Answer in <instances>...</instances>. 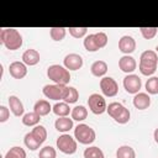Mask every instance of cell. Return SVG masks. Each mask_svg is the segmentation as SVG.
<instances>
[{"label":"cell","mask_w":158,"mask_h":158,"mask_svg":"<svg viewBox=\"0 0 158 158\" xmlns=\"http://www.w3.org/2000/svg\"><path fill=\"white\" fill-rule=\"evenodd\" d=\"M157 65H158V56L156 51L147 49L142 52L139 57V65H138V69L142 75H146V77L152 75L157 70Z\"/></svg>","instance_id":"6da1fadb"},{"label":"cell","mask_w":158,"mask_h":158,"mask_svg":"<svg viewBox=\"0 0 158 158\" xmlns=\"http://www.w3.org/2000/svg\"><path fill=\"white\" fill-rule=\"evenodd\" d=\"M0 43L10 51H16L22 46V36L16 28H0Z\"/></svg>","instance_id":"7a4b0ae2"},{"label":"cell","mask_w":158,"mask_h":158,"mask_svg":"<svg viewBox=\"0 0 158 158\" xmlns=\"http://www.w3.org/2000/svg\"><path fill=\"white\" fill-rule=\"evenodd\" d=\"M106 112L109 114V116L111 118H114L117 123L120 125H125L130 121V117H131V114H130V110L127 107H125L121 102H117V101H114V102H110L107 105V109H106Z\"/></svg>","instance_id":"3957f363"},{"label":"cell","mask_w":158,"mask_h":158,"mask_svg":"<svg viewBox=\"0 0 158 158\" xmlns=\"http://www.w3.org/2000/svg\"><path fill=\"white\" fill-rule=\"evenodd\" d=\"M47 77L54 81V84L67 85L70 81V73L69 70L60 64H52L47 68Z\"/></svg>","instance_id":"277c9868"},{"label":"cell","mask_w":158,"mask_h":158,"mask_svg":"<svg viewBox=\"0 0 158 158\" xmlns=\"http://www.w3.org/2000/svg\"><path fill=\"white\" fill-rule=\"evenodd\" d=\"M74 138L81 144H91L96 138V133L95 130L91 128L89 125L79 123L74 128Z\"/></svg>","instance_id":"5b68a950"},{"label":"cell","mask_w":158,"mask_h":158,"mask_svg":"<svg viewBox=\"0 0 158 158\" xmlns=\"http://www.w3.org/2000/svg\"><path fill=\"white\" fill-rule=\"evenodd\" d=\"M57 148L64 154H73L77 152L78 143L74 137L68 133H63L57 138Z\"/></svg>","instance_id":"8992f818"},{"label":"cell","mask_w":158,"mask_h":158,"mask_svg":"<svg viewBox=\"0 0 158 158\" xmlns=\"http://www.w3.org/2000/svg\"><path fill=\"white\" fill-rule=\"evenodd\" d=\"M67 88H68L67 85H60V84H47L43 86L42 93L47 99L56 100V101L57 100L63 101L65 93H67Z\"/></svg>","instance_id":"52a82bcc"},{"label":"cell","mask_w":158,"mask_h":158,"mask_svg":"<svg viewBox=\"0 0 158 158\" xmlns=\"http://www.w3.org/2000/svg\"><path fill=\"white\" fill-rule=\"evenodd\" d=\"M88 105H89L90 111L95 115H101L107 109V105H106V101H105L104 96L100 95V94H96V93L89 95Z\"/></svg>","instance_id":"ba28073f"},{"label":"cell","mask_w":158,"mask_h":158,"mask_svg":"<svg viewBox=\"0 0 158 158\" xmlns=\"http://www.w3.org/2000/svg\"><path fill=\"white\" fill-rule=\"evenodd\" d=\"M100 89L101 93L109 98H114L118 93V85L116 80L111 77H102L100 79Z\"/></svg>","instance_id":"9c48e42d"},{"label":"cell","mask_w":158,"mask_h":158,"mask_svg":"<svg viewBox=\"0 0 158 158\" xmlns=\"http://www.w3.org/2000/svg\"><path fill=\"white\" fill-rule=\"evenodd\" d=\"M123 88L128 93V94H137L139 93V89L142 88V81H141V78L136 74H127L125 78H123Z\"/></svg>","instance_id":"30bf717a"},{"label":"cell","mask_w":158,"mask_h":158,"mask_svg":"<svg viewBox=\"0 0 158 158\" xmlns=\"http://www.w3.org/2000/svg\"><path fill=\"white\" fill-rule=\"evenodd\" d=\"M83 58L78 53H69L63 59V64L68 70H79L83 67Z\"/></svg>","instance_id":"8fae6325"},{"label":"cell","mask_w":158,"mask_h":158,"mask_svg":"<svg viewBox=\"0 0 158 158\" xmlns=\"http://www.w3.org/2000/svg\"><path fill=\"white\" fill-rule=\"evenodd\" d=\"M9 72L10 75L15 79H22L27 75V65L23 62L20 60H15L12 63H10L9 65Z\"/></svg>","instance_id":"7c38bea8"},{"label":"cell","mask_w":158,"mask_h":158,"mask_svg":"<svg viewBox=\"0 0 158 158\" xmlns=\"http://www.w3.org/2000/svg\"><path fill=\"white\" fill-rule=\"evenodd\" d=\"M118 49L123 53L130 56V53H132L136 49V41L132 36L125 35L118 40Z\"/></svg>","instance_id":"4fadbf2b"},{"label":"cell","mask_w":158,"mask_h":158,"mask_svg":"<svg viewBox=\"0 0 158 158\" xmlns=\"http://www.w3.org/2000/svg\"><path fill=\"white\" fill-rule=\"evenodd\" d=\"M118 68L126 74H132V72L137 68V62L132 56L125 54L118 59Z\"/></svg>","instance_id":"5bb4252c"},{"label":"cell","mask_w":158,"mask_h":158,"mask_svg":"<svg viewBox=\"0 0 158 158\" xmlns=\"http://www.w3.org/2000/svg\"><path fill=\"white\" fill-rule=\"evenodd\" d=\"M133 106L138 110H146L151 105V98H149V94L147 93H137L135 96H133Z\"/></svg>","instance_id":"9a60e30c"},{"label":"cell","mask_w":158,"mask_h":158,"mask_svg":"<svg viewBox=\"0 0 158 158\" xmlns=\"http://www.w3.org/2000/svg\"><path fill=\"white\" fill-rule=\"evenodd\" d=\"M22 62L26 65H30V67L38 64V62H40V53H38V51H36L33 48L26 49L22 53Z\"/></svg>","instance_id":"2e32d148"},{"label":"cell","mask_w":158,"mask_h":158,"mask_svg":"<svg viewBox=\"0 0 158 158\" xmlns=\"http://www.w3.org/2000/svg\"><path fill=\"white\" fill-rule=\"evenodd\" d=\"M9 106H10V110L11 112L15 115V116H23V104L22 101L16 96V95H11L9 96Z\"/></svg>","instance_id":"e0dca14e"},{"label":"cell","mask_w":158,"mask_h":158,"mask_svg":"<svg viewBox=\"0 0 158 158\" xmlns=\"http://www.w3.org/2000/svg\"><path fill=\"white\" fill-rule=\"evenodd\" d=\"M54 127L58 132L62 133H67L68 131H70L73 128V118L65 116V117H58L54 122Z\"/></svg>","instance_id":"ac0fdd59"},{"label":"cell","mask_w":158,"mask_h":158,"mask_svg":"<svg viewBox=\"0 0 158 158\" xmlns=\"http://www.w3.org/2000/svg\"><path fill=\"white\" fill-rule=\"evenodd\" d=\"M52 107H53V106H51L49 101L42 99V100H37V101L35 102V105H33V111H35L36 114H38V115L42 117V116L48 115V114L52 111Z\"/></svg>","instance_id":"d6986e66"},{"label":"cell","mask_w":158,"mask_h":158,"mask_svg":"<svg viewBox=\"0 0 158 158\" xmlns=\"http://www.w3.org/2000/svg\"><path fill=\"white\" fill-rule=\"evenodd\" d=\"M90 72H91V74L94 77H98V78L104 77L106 74V72H107L106 62H104V60H95L91 64V67H90Z\"/></svg>","instance_id":"ffe728a7"},{"label":"cell","mask_w":158,"mask_h":158,"mask_svg":"<svg viewBox=\"0 0 158 158\" xmlns=\"http://www.w3.org/2000/svg\"><path fill=\"white\" fill-rule=\"evenodd\" d=\"M52 111L58 117H65V116H68L72 112V110L69 107V104H67L64 101H59V102L54 104L53 107H52Z\"/></svg>","instance_id":"44dd1931"},{"label":"cell","mask_w":158,"mask_h":158,"mask_svg":"<svg viewBox=\"0 0 158 158\" xmlns=\"http://www.w3.org/2000/svg\"><path fill=\"white\" fill-rule=\"evenodd\" d=\"M40 121H41V116L38 115V114H36L35 111H32V112H27V114H25L23 116H22V123L25 125V126H28V127H31V126H37L38 123H40Z\"/></svg>","instance_id":"7402d4cb"},{"label":"cell","mask_w":158,"mask_h":158,"mask_svg":"<svg viewBox=\"0 0 158 158\" xmlns=\"http://www.w3.org/2000/svg\"><path fill=\"white\" fill-rule=\"evenodd\" d=\"M70 115H72V118H73V120L80 122V121H84V120L88 117V110H86L85 106H83V105H78V106L73 107Z\"/></svg>","instance_id":"603a6c76"},{"label":"cell","mask_w":158,"mask_h":158,"mask_svg":"<svg viewBox=\"0 0 158 158\" xmlns=\"http://www.w3.org/2000/svg\"><path fill=\"white\" fill-rule=\"evenodd\" d=\"M31 133H32V136L36 138V141H37L40 144H42V143L47 139V130H46V127L42 126V125L35 126V127L32 128Z\"/></svg>","instance_id":"cb8c5ba5"},{"label":"cell","mask_w":158,"mask_h":158,"mask_svg":"<svg viewBox=\"0 0 158 158\" xmlns=\"http://www.w3.org/2000/svg\"><path fill=\"white\" fill-rule=\"evenodd\" d=\"M116 158H136V152L131 146H121L116 151Z\"/></svg>","instance_id":"d4e9b609"},{"label":"cell","mask_w":158,"mask_h":158,"mask_svg":"<svg viewBox=\"0 0 158 158\" xmlns=\"http://www.w3.org/2000/svg\"><path fill=\"white\" fill-rule=\"evenodd\" d=\"M83 156H84V158H105L101 148H99L96 146H90V147L85 148Z\"/></svg>","instance_id":"484cf974"},{"label":"cell","mask_w":158,"mask_h":158,"mask_svg":"<svg viewBox=\"0 0 158 158\" xmlns=\"http://www.w3.org/2000/svg\"><path fill=\"white\" fill-rule=\"evenodd\" d=\"M84 48L88 51V52H96L99 51L98 46H96V42H95V35L94 33H90V35H86L84 37Z\"/></svg>","instance_id":"4316f807"},{"label":"cell","mask_w":158,"mask_h":158,"mask_svg":"<svg viewBox=\"0 0 158 158\" xmlns=\"http://www.w3.org/2000/svg\"><path fill=\"white\" fill-rule=\"evenodd\" d=\"M146 91L149 95H157L158 94V77H151L146 81Z\"/></svg>","instance_id":"83f0119b"},{"label":"cell","mask_w":158,"mask_h":158,"mask_svg":"<svg viewBox=\"0 0 158 158\" xmlns=\"http://www.w3.org/2000/svg\"><path fill=\"white\" fill-rule=\"evenodd\" d=\"M78 99H79V93H78V90H77L74 86H68L63 101L67 102V104H74V102L78 101Z\"/></svg>","instance_id":"f1b7e54d"},{"label":"cell","mask_w":158,"mask_h":158,"mask_svg":"<svg viewBox=\"0 0 158 158\" xmlns=\"http://www.w3.org/2000/svg\"><path fill=\"white\" fill-rule=\"evenodd\" d=\"M4 158H26V151L19 146H14L6 152Z\"/></svg>","instance_id":"f546056e"},{"label":"cell","mask_w":158,"mask_h":158,"mask_svg":"<svg viewBox=\"0 0 158 158\" xmlns=\"http://www.w3.org/2000/svg\"><path fill=\"white\" fill-rule=\"evenodd\" d=\"M65 33H67V28H64V27H52V28H49V36L56 42L62 41L65 37Z\"/></svg>","instance_id":"4dcf8cb0"},{"label":"cell","mask_w":158,"mask_h":158,"mask_svg":"<svg viewBox=\"0 0 158 158\" xmlns=\"http://www.w3.org/2000/svg\"><path fill=\"white\" fill-rule=\"evenodd\" d=\"M23 142H25V146H26L28 149H31V151H36V149L40 148V146H41V144L36 141V138L32 136L31 132H28V133L25 135V137H23Z\"/></svg>","instance_id":"1f68e13d"},{"label":"cell","mask_w":158,"mask_h":158,"mask_svg":"<svg viewBox=\"0 0 158 158\" xmlns=\"http://www.w3.org/2000/svg\"><path fill=\"white\" fill-rule=\"evenodd\" d=\"M38 158H57V151L52 146H46L40 149Z\"/></svg>","instance_id":"d6a6232c"},{"label":"cell","mask_w":158,"mask_h":158,"mask_svg":"<svg viewBox=\"0 0 158 158\" xmlns=\"http://www.w3.org/2000/svg\"><path fill=\"white\" fill-rule=\"evenodd\" d=\"M72 37L74 38H83L88 33V27H69L67 28Z\"/></svg>","instance_id":"836d02e7"},{"label":"cell","mask_w":158,"mask_h":158,"mask_svg":"<svg viewBox=\"0 0 158 158\" xmlns=\"http://www.w3.org/2000/svg\"><path fill=\"white\" fill-rule=\"evenodd\" d=\"M141 35L144 40H152L158 32V27H139Z\"/></svg>","instance_id":"e575fe53"},{"label":"cell","mask_w":158,"mask_h":158,"mask_svg":"<svg viewBox=\"0 0 158 158\" xmlns=\"http://www.w3.org/2000/svg\"><path fill=\"white\" fill-rule=\"evenodd\" d=\"M94 35H95V42H96L98 48L99 49L104 48L107 44V35L105 32H96Z\"/></svg>","instance_id":"d590c367"},{"label":"cell","mask_w":158,"mask_h":158,"mask_svg":"<svg viewBox=\"0 0 158 158\" xmlns=\"http://www.w3.org/2000/svg\"><path fill=\"white\" fill-rule=\"evenodd\" d=\"M9 117H10V110H9L6 106L1 105V106H0V122L7 121Z\"/></svg>","instance_id":"8d00e7d4"},{"label":"cell","mask_w":158,"mask_h":158,"mask_svg":"<svg viewBox=\"0 0 158 158\" xmlns=\"http://www.w3.org/2000/svg\"><path fill=\"white\" fill-rule=\"evenodd\" d=\"M153 137H154L156 143H158V128H156V130H154V132H153Z\"/></svg>","instance_id":"74e56055"},{"label":"cell","mask_w":158,"mask_h":158,"mask_svg":"<svg viewBox=\"0 0 158 158\" xmlns=\"http://www.w3.org/2000/svg\"><path fill=\"white\" fill-rule=\"evenodd\" d=\"M156 53H158V44L156 46Z\"/></svg>","instance_id":"f35d334b"}]
</instances>
